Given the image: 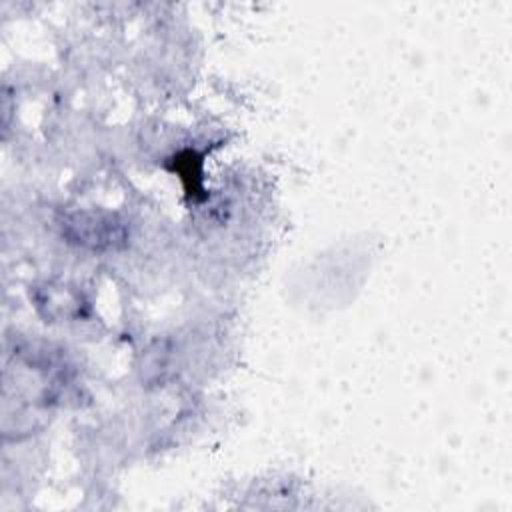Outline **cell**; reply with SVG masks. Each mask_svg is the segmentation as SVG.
I'll return each mask as SVG.
<instances>
[{"mask_svg":"<svg viewBox=\"0 0 512 512\" xmlns=\"http://www.w3.org/2000/svg\"><path fill=\"white\" fill-rule=\"evenodd\" d=\"M62 232L76 244L102 250L114 248L126 236L124 226L110 214L80 210L62 220Z\"/></svg>","mask_w":512,"mask_h":512,"instance_id":"1","label":"cell"}]
</instances>
